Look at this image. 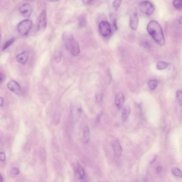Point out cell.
<instances>
[{"label":"cell","mask_w":182,"mask_h":182,"mask_svg":"<svg viewBox=\"0 0 182 182\" xmlns=\"http://www.w3.org/2000/svg\"><path fill=\"white\" fill-rule=\"evenodd\" d=\"M148 32L156 43L161 46L164 45L165 38L161 26L155 20L150 21L147 26Z\"/></svg>","instance_id":"obj_1"},{"label":"cell","mask_w":182,"mask_h":182,"mask_svg":"<svg viewBox=\"0 0 182 182\" xmlns=\"http://www.w3.org/2000/svg\"><path fill=\"white\" fill-rule=\"evenodd\" d=\"M62 38L67 50L74 56H78L80 52V46L78 42L75 40L72 34L65 32Z\"/></svg>","instance_id":"obj_2"},{"label":"cell","mask_w":182,"mask_h":182,"mask_svg":"<svg viewBox=\"0 0 182 182\" xmlns=\"http://www.w3.org/2000/svg\"><path fill=\"white\" fill-rule=\"evenodd\" d=\"M32 26V22L30 20H24L18 24L17 30L21 35L27 36L29 34Z\"/></svg>","instance_id":"obj_3"},{"label":"cell","mask_w":182,"mask_h":182,"mask_svg":"<svg viewBox=\"0 0 182 182\" xmlns=\"http://www.w3.org/2000/svg\"><path fill=\"white\" fill-rule=\"evenodd\" d=\"M139 9L143 13L147 15H151L153 13L155 7L153 3L150 1H145L139 4Z\"/></svg>","instance_id":"obj_4"},{"label":"cell","mask_w":182,"mask_h":182,"mask_svg":"<svg viewBox=\"0 0 182 182\" xmlns=\"http://www.w3.org/2000/svg\"><path fill=\"white\" fill-rule=\"evenodd\" d=\"M99 32L103 37H107L112 34V31L110 24L105 21H101L99 26Z\"/></svg>","instance_id":"obj_5"},{"label":"cell","mask_w":182,"mask_h":182,"mask_svg":"<svg viewBox=\"0 0 182 182\" xmlns=\"http://www.w3.org/2000/svg\"><path fill=\"white\" fill-rule=\"evenodd\" d=\"M47 20L46 13L45 10L41 12L39 16L37 26V29L38 31L44 30L46 27Z\"/></svg>","instance_id":"obj_6"},{"label":"cell","mask_w":182,"mask_h":182,"mask_svg":"<svg viewBox=\"0 0 182 182\" xmlns=\"http://www.w3.org/2000/svg\"><path fill=\"white\" fill-rule=\"evenodd\" d=\"M7 88L8 89L18 96L22 94V90L20 85L15 80H12L7 84Z\"/></svg>","instance_id":"obj_7"},{"label":"cell","mask_w":182,"mask_h":182,"mask_svg":"<svg viewBox=\"0 0 182 182\" xmlns=\"http://www.w3.org/2000/svg\"><path fill=\"white\" fill-rule=\"evenodd\" d=\"M74 174L77 179L81 181H86V177L84 170L80 165H78L75 168Z\"/></svg>","instance_id":"obj_8"},{"label":"cell","mask_w":182,"mask_h":182,"mask_svg":"<svg viewBox=\"0 0 182 182\" xmlns=\"http://www.w3.org/2000/svg\"><path fill=\"white\" fill-rule=\"evenodd\" d=\"M19 11L21 14L24 17L29 18L32 14V6L28 3L24 4L20 8Z\"/></svg>","instance_id":"obj_9"},{"label":"cell","mask_w":182,"mask_h":182,"mask_svg":"<svg viewBox=\"0 0 182 182\" xmlns=\"http://www.w3.org/2000/svg\"><path fill=\"white\" fill-rule=\"evenodd\" d=\"M139 18L137 13H134L131 15L129 19V25L133 30H137L138 27Z\"/></svg>","instance_id":"obj_10"},{"label":"cell","mask_w":182,"mask_h":182,"mask_svg":"<svg viewBox=\"0 0 182 182\" xmlns=\"http://www.w3.org/2000/svg\"><path fill=\"white\" fill-rule=\"evenodd\" d=\"M124 101L125 98L122 93H119L116 95L115 102L116 105L119 109H120L123 106Z\"/></svg>","instance_id":"obj_11"},{"label":"cell","mask_w":182,"mask_h":182,"mask_svg":"<svg viewBox=\"0 0 182 182\" xmlns=\"http://www.w3.org/2000/svg\"><path fill=\"white\" fill-rule=\"evenodd\" d=\"M112 147L116 155L118 157H120L122 155V150L119 142L117 141H114L112 144Z\"/></svg>","instance_id":"obj_12"},{"label":"cell","mask_w":182,"mask_h":182,"mask_svg":"<svg viewBox=\"0 0 182 182\" xmlns=\"http://www.w3.org/2000/svg\"><path fill=\"white\" fill-rule=\"evenodd\" d=\"M29 58V55L27 52L24 51L20 53L16 57V60L19 63L24 64L27 61Z\"/></svg>","instance_id":"obj_13"},{"label":"cell","mask_w":182,"mask_h":182,"mask_svg":"<svg viewBox=\"0 0 182 182\" xmlns=\"http://www.w3.org/2000/svg\"><path fill=\"white\" fill-rule=\"evenodd\" d=\"M131 112L130 108L128 106H126L122 109V117L123 120L124 121L127 120Z\"/></svg>","instance_id":"obj_14"},{"label":"cell","mask_w":182,"mask_h":182,"mask_svg":"<svg viewBox=\"0 0 182 182\" xmlns=\"http://www.w3.org/2000/svg\"><path fill=\"white\" fill-rule=\"evenodd\" d=\"M79 25L81 27H84L86 26V15L82 14L78 18Z\"/></svg>","instance_id":"obj_15"},{"label":"cell","mask_w":182,"mask_h":182,"mask_svg":"<svg viewBox=\"0 0 182 182\" xmlns=\"http://www.w3.org/2000/svg\"><path fill=\"white\" fill-rule=\"evenodd\" d=\"M90 136L89 129L87 126L85 127L84 131L83 138L84 142L86 143H88L89 141Z\"/></svg>","instance_id":"obj_16"},{"label":"cell","mask_w":182,"mask_h":182,"mask_svg":"<svg viewBox=\"0 0 182 182\" xmlns=\"http://www.w3.org/2000/svg\"><path fill=\"white\" fill-rule=\"evenodd\" d=\"M168 65V63L166 62L160 61L157 63V68L159 70H163L166 69Z\"/></svg>","instance_id":"obj_17"},{"label":"cell","mask_w":182,"mask_h":182,"mask_svg":"<svg viewBox=\"0 0 182 182\" xmlns=\"http://www.w3.org/2000/svg\"><path fill=\"white\" fill-rule=\"evenodd\" d=\"M158 85V82L157 80L153 79L150 80L148 83L149 88L152 90H155L157 88Z\"/></svg>","instance_id":"obj_18"},{"label":"cell","mask_w":182,"mask_h":182,"mask_svg":"<svg viewBox=\"0 0 182 182\" xmlns=\"http://www.w3.org/2000/svg\"><path fill=\"white\" fill-rule=\"evenodd\" d=\"M173 4L175 9L179 11L181 10L182 0H174Z\"/></svg>","instance_id":"obj_19"},{"label":"cell","mask_w":182,"mask_h":182,"mask_svg":"<svg viewBox=\"0 0 182 182\" xmlns=\"http://www.w3.org/2000/svg\"><path fill=\"white\" fill-rule=\"evenodd\" d=\"M171 172L175 176L180 177V178H181L182 177V172L181 170L180 169H179L173 168L172 169Z\"/></svg>","instance_id":"obj_20"},{"label":"cell","mask_w":182,"mask_h":182,"mask_svg":"<svg viewBox=\"0 0 182 182\" xmlns=\"http://www.w3.org/2000/svg\"><path fill=\"white\" fill-rule=\"evenodd\" d=\"M15 41V39L14 38H11L9 40H8L3 47V51L5 50L6 49L8 48L10 46L12 45V44L14 43Z\"/></svg>","instance_id":"obj_21"},{"label":"cell","mask_w":182,"mask_h":182,"mask_svg":"<svg viewBox=\"0 0 182 182\" xmlns=\"http://www.w3.org/2000/svg\"><path fill=\"white\" fill-rule=\"evenodd\" d=\"M122 3V0H114L112 3L113 7L116 11L119 9Z\"/></svg>","instance_id":"obj_22"},{"label":"cell","mask_w":182,"mask_h":182,"mask_svg":"<svg viewBox=\"0 0 182 182\" xmlns=\"http://www.w3.org/2000/svg\"><path fill=\"white\" fill-rule=\"evenodd\" d=\"M54 60L57 63H60L62 60V54L60 52H58L54 55Z\"/></svg>","instance_id":"obj_23"},{"label":"cell","mask_w":182,"mask_h":182,"mask_svg":"<svg viewBox=\"0 0 182 182\" xmlns=\"http://www.w3.org/2000/svg\"><path fill=\"white\" fill-rule=\"evenodd\" d=\"M176 97L177 100L179 104L181 105H182V91L181 90H178L176 91Z\"/></svg>","instance_id":"obj_24"},{"label":"cell","mask_w":182,"mask_h":182,"mask_svg":"<svg viewBox=\"0 0 182 182\" xmlns=\"http://www.w3.org/2000/svg\"><path fill=\"white\" fill-rule=\"evenodd\" d=\"M95 98H96V102L100 103L102 101L103 96L102 94L98 93V94H96V96H95Z\"/></svg>","instance_id":"obj_25"},{"label":"cell","mask_w":182,"mask_h":182,"mask_svg":"<svg viewBox=\"0 0 182 182\" xmlns=\"http://www.w3.org/2000/svg\"><path fill=\"white\" fill-rule=\"evenodd\" d=\"M11 173L13 174L17 175L19 173V170L17 168L14 167L11 169Z\"/></svg>","instance_id":"obj_26"},{"label":"cell","mask_w":182,"mask_h":182,"mask_svg":"<svg viewBox=\"0 0 182 182\" xmlns=\"http://www.w3.org/2000/svg\"><path fill=\"white\" fill-rule=\"evenodd\" d=\"M6 160V155L4 152L0 153V161L4 162Z\"/></svg>","instance_id":"obj_27"},{"label":"cell","mask_w":182,"mask_h":182,"mask_svg":"<svg viewBox=\"0 0 182 182\" xmlns=\"http://www.w3.org/2000/svg\"><path fill=\"white\" fill-rule=\"evenodd\" d=\"M112 25L113 27L116 30H117L118 29V27L117 25V22H116V19H113L112 21Z\"/></svg>","instance_id":"obj_28"},{"label":"cell","mask_w":182,"mask_h":182,"mask_svg":"<svg viewBox=\"0 0 182 182\" xmlns=\"http://www.w3.org/2000/svg\"><path fill=\"white\" fill-rule=\"evenodd\" d=\"M82 1L86 4H89L92 3L94 0H82Z\"/></svg>","instance_id":"obj_29"},{"label":"cell","mask_w":182,"mask_h":182,"mask_svg":"<svg viewBox=\"0 0 182 182\" xmlns=\"http://www.w3.org/2000/svg\"><path fill=\"white\" fill-rule=\"evenodd\" d=\"M163 170V168L161 166H159L157 167L156 171L157 173H160Z\"/></svg>","instance_id":"obj_30"},{"label":"cell","mask_w":182,"mask_h":182,"mask_svg":"<svg viewBox=\"0 0 182 182\" xmlns=\"http://www.w3.org/2000/svg\"><path fill=\"white\" fill-rule=\"evenodd\" d=\"M4 77L2 73H0V84H1L4 81Z\"/></svg>","instance_id":"obj_31"},{"label":"cell","mask_w":182,"mask_h":182,"mask_svg":"<svg viewBox=\"0 0 182 182\" xmlns=\"http://www.w3.org/2000/svg\"><path fill=\"white\" fill-rule=\"evenodd\" d=\"M3 102H4V99H3V98L0 97V107L2 106Z\"/></svg>","instance_id":"obj_32"},{"label":"cell","mask_w":182,"mask_h":182,"mask_svg":"<svg viewBox=\"0 0 182 182\" xmlns=\"http://www.w3.org/2000/svg\"><path fill=\"white\" fill-rule=\"evenodd\" d=\"M157 158V155H155V156H154L153 159H152V160L150 162V164H153L154 162L156 160Z\"/></svg>","instance_id":"obj_33"},{"label":"cell","mask_w":182,"mask_h":182,"mask_svg":"<svg viewBox=\"0 0 182 182\" xmlns=\"http://www.w3.org/2000/svg\"><path fill=\"white\" fill-rule=\"evenodd\" d=\"M178 23L180 24H182V18L180 17V18L179 19V20H178Z\"/></svg>","instance_id":"obj_34"},{"label":"cell","mask_w":182,"mask_h":182,"mask_svg":"<svg viewBox=\"0 0 182 182\" xmlns=\"http://www.w3.org/2000/svg\"><path fill=\"white\" fill-rule=\"evenodd\" d=\"M50 1L52 2H56V1H58L59 0H49Z\"/></svg>","instance_id":"obj_35"},{"label":"cell","mask_w":182,"mask_h":182,"mask_svg":"<svg viewBox=\"0 0 182 182\" xmlns=\"http://www.w3.org/2000/svg\"><path fill=\"white\" fill-rule=\"evenodd\" d=\"M3 178L0 175V182H2L3 181Z\"/></svg>","instance_id":"obj_36"},{"label":"cell","mask_w":182,"mask_h":182,"mask_svg":"<svg viewBox=\"0 0 182 182\" xmlns=\"http://www.w3.org/2000/svg\"><path fill=\"white\" fill-rule=\"evenodd\" d=\"M26 1H30V2H33L35 1V0H25Z\"/></svg>","instance_id":"obj_37"},{"label":"cell","mask_w":182,"mask_h":182,"mask_svg":"<svg viewBox=\"0 0 182 182\" xmlns=\"http://www.w3.org/2000/svg\"><path fill=\"white\" fill-rule=\"evenodd\" d=\"M1 33H0V42H1Z\"/></svg>","instance_id":"obj_38"}]
</instances>
